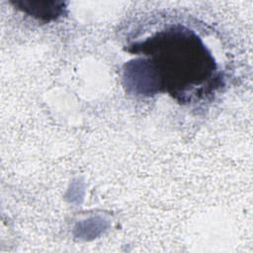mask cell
<instances>
[{"label": "cell", "instance_id": "obj_1", "mask_svg": "<svg viewBox=\"0 0 253 253\" xmlns=\"http://www.w3.org/2000/svg\"><path fill=\"white\" fill-rule=\"evenodd\" d=\"M134 53L149 57L143 64L151 87L191 102L208 95L216 85V63L211 51L194 31L179 24L170 25L142 42L134 43Z\"/></svg>", "mask_w": 253, "mask_h": 253}]
</instances>
